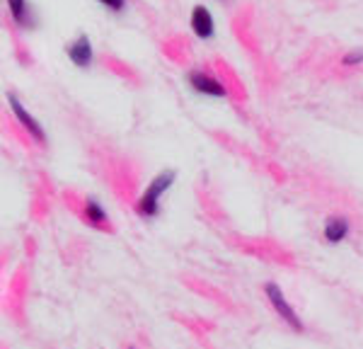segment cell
<instances>
[{"label": "cell", "mask_w": 363, "mask_h": 349, "mask_svg": "<svg viewBox=\"0 0 363 349\" xmlns=\"http://www.w3.org/2000/svg\"><path fill=\"white\" fill-rule=\"evenodd\" d=\"M325 240L327 243H342L344 238L349 236V221L347 218H342V216H332V218H327V223H325Z\"/></svg>", "instance_id": "cell-7"}, {"label": "cell", "mask_w": 363, "mask_h": 349, "mask_svg": "<svg viewBox=\"0 0 363 349\" xmlns=\"http://www.w3.org/2000/svg\"><path fill=\"white\" fill-rule=\"evenodd\" d=\"M189 87L194 92H199V95H206V97H223L225 95V87L220 80L211 78V75L201 73V71H191L189 73Z\"/></svg>", "instance_id": "cell-3"}, {"label": "cell", "mask_w": 363, "mask_h": 349, "mask_svg": "<svg viewBox=\"0 0 363 349\" xmlns=\"http://www.w3.org/2000/svg\"><path fill=\"white\" fill-rule=\"evenodd\" d=\"M10 10V17L22 27H32L34 25V17H32V8H29L27 0H5Z\"/></svg>", "instance_id": "cell-8"}, {"label": "cell", "mask_w": 363, "mask_h": 349, "mask_svg": "<svg viewBox=\"0 0 363 349\" xmlns=\"http://www.w3.org/2000/svg\"><path fill=\"white\" fill-rule=\"evenodd\" d=\"M99 5H104L107 10H112V13H121L124 10V3L126 0H97Z\"/></svg>", "instance_id": "cell-11"}, {"label": "cell", "mask_w": 363, "mask_h": 349, "mask_svg": "<svg viewBox=\"0 0 363 349\" xmlns=\"http://www.w3.org/2000/svg\"><path fill=\"white\" fill-rule=\"evenodd\" d=\"M66 54L70 61L75 63V66H80V68H85V66H90V61H92V56H95V51H92V44H90V39L85 37H78V39H73V42L68 44V49H66Z\"/></svg>", "instance_id": "cell-6"}, {"label": "cell", "mask_w": 363, "mask_h": 349, "mask_svg": "<svg viewBox=\"0 0 363 349\" xmlns=\"http://www.w3.org/2000/svg\"><path fill=\"white\" fill-rule=\"evenodd\" d=\"M83 216L87 218V223L95 226V228H102L107 223V211L102 209V204H97L95 199H87L83 206Z\"/></svg>", "instance_id": "cell-9"}, {"label": "cell", "mask_w": 363, "mask_h": 349, "mask_svg": "<svg viewBox=\"0 0 363 349\" xmlns=\"http://www.w3.org/2000/svg\"><path fill=\"white\" fill-rule=\"evenodd\" d=\"M8 100H10V107H13L15 116H17V119H20V124L25 126L29 136H32L37 143H44V141H46V133H44V129H42V124H39V121L34 119V116L29 114L25 107H22V102L17 100L15 95H8Z\"/></svg>", "instance_id": "cell-4"}, {"label": "cell", "mask_w": 363, "mask_h": 349, "mask_svg": "<svg viewBox=\"0 0 363 349\" xmlns=\"http://www.w3.org/2000/svg\"><path fill=\"white\" fill-rule=\"evenodd\" d=\"M172 182H174V172L172 170H165V172H160L157 177L153 179V182L148 184V189L140 194V199H138V214L140 216H145V218H153L157 216V211H160V199H162V194L172 187Z\"/></svg>", "instance_id": "cell-1"}, {"label": "cell", "mask_w": 363, "mask_h": 349, "mask_svg": "<svg viewBox=\"0 0 363 349\" xmlns=\"http://www.w3.org/2000/svg\"><path fill=\"white\" fill-rule=\"evenodd\" d=\"M342 63H344L347 68L359 66V63H363V51H361V49H359V51H349V54L342 58Z\"/></svg>", "instance_id": "cell-10"}, {"label": "cell", "mask_w": 363, "mask_h": 349, "mask_svg": "<svg viewBox=\"0 0 363 349\" xmlns=\"http://www.w3.org/2000/svg\"><path fill=\"white\" fill-rule=\"evenodd\" d=\"M264 294H267V299H269V304H272V308L277 311V316L284 320L286 325H291V328L296 330V333H303V320L298 318V313H296V308L286 301V296H284V291H281L277 284H272L269 282L267 287H264Z\"/></svg>", "instance_id": "cell-2"}, {"label": "cell", "mask_w": 363, "mask_h": 349, "mask_svg": "<svg viewBox=\"0 0 363 349\" xmlns=\"http://www.w3.org/2000/svg\"><path fill=\"white\" fill-rule=\"evenodd\" d=\"M191 32L196 34L199 39H211L216 34V25H213V17H211L208 8L206 5H196L194 10H191Z\"/></svg>", "instance_id": "cell-5"}]
</instances>
